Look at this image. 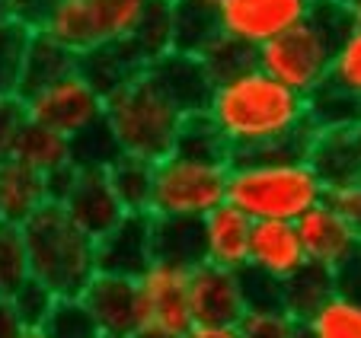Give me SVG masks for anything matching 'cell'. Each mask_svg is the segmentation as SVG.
Returning a JSON list of instances; mask_svg holds the SVG:
<instances>
[{"mask_svg": "<svg viewBox=\"0 0 361 338\" xmlns=\"http://www.w3.org/2000/svg\"><path fill=\"white\" fill-rule=\"evenodd\" d=\"M204 115L231 147V160L246 156H307L317 128L307 115V96L252 68L214 80Z\"/></svg>", "mask_w": 361, "mask_h": 338, "instance_id": "obj_1", "label": "cell"}, {"mask_svg": "<svg viewBox=\"0 0 361 338\" xmlns=\"http://www.w3.org/2000/svg\"><path fill=\"white\" fill-rule=\"evenodd\" d=\"M326 198V182L307 156H246L231 160L227 201L250 220H298Z\"/></svg>", "mask_w": 361, "mask_h": 338, "instance_id": "obj_2", "label": "cell"}, {"mask_svg": "<svg viewBox=\"0 0 361 338\" xmlns=\"http://www.w3.org/2000/svg\"><path fill=\"white\" fill-rule=\"evenodd\" d=\"M355 26L352 10L336 0H314L307 16L256 48V64L294 93L307 96L329 80L336 45Z\"/></svg>", "mask_w": 361, "mask_h": 338, "instance_id": "obj_3", "label": "cell"}, {"mask_svg": "<svg viewBox=\"0 0 361 338\" xmlns=\"http://www.w3.org/2000/svg\"><path fill=\"white\" fill-rule=\"evenodd\" d=\"M23 239L29 275L55 297H80L96 275V239L71 220L68 211L58 201H45L23 223Z\"/></svg>", "mask_w": 361, "mask_h": 338, "instance_id": "obj_4", "label": "cell"}, {"mask_svg": "<svg viewBox=\"0 0 361 338\" xmlns=\"http://www.w3.org/2000/svg\"><path fill=\"white\" fill-rule=\"evenodd\" d=\"M102 118L109 122L122 154L157 163L173 150L185 115L144 70L102 99Z\"/></svg>", "mask_w": 361, "mask_h": 338, "instance_id": "obj_5", "label": "cell"}, {"mask_svg": "<svg viewBox=\"0 0 361 338\" xmlns=\"http://www.w3.org/2000/svg\"><path fill=\"white\" fill-rule=\"evenodd\" d=\"M227 176H231V163L198 160L170 150L154 163L150 214L204 217L221 201H227Z\"/></svg>", "mask_w": 361, "mask_h": 338, "instance_id": "obj_6", "label": "cell"}, {"mask_svg": "<svg viewBox=\"0 0 361 338\" xmlns=\"http://www.w3.org/2000/svg\"><path fill=\"white\" fill-rule=\"evenodd\" d=\"M150 0H58L42 20V32L61 42L68 51L122 42L135 32Z\"/></svg>", "mask_w": 361, "mask_h": 338, "instance_id": "obj_7", "label": "cell"}, {"mask_svg": "<svg viewBox=\"0 0 361 338\" xmlns=\"http://www.w3.org/2000/svg\"><path fill=\"white\" fill-rule=\"evenodd\" d=\"M135 281L141 332L164 338H185V332L195 325L189 310V268L154 258Z\"/></svg>", "mask_w": 361, "mask_h": 338, "instance_id": "obj_8", "label": "cell"}, {"mask_svg": "<svg viewBox=\"0 0 361 338\" xmlns=\"http://www.w3.org/2000/svg\"><path fill=\"white\" fill-rule=\"evenodd\" d=\"M23 108H26L29 122L45 125V128L71 137L80 128L93 125L96 118H102V96L74 68L45 87L32 89L29 96H23Z\"/></svg>", "mask_w": 361, "mask_h": 338, "instance_id": "obj_9", "label": "cell"}, {"mask_svg": "<svg viewBox=\"0 0 361 338\" xmlns=\"http://www.w3.org/2000/svg\"><path fill=\"white\" fill-rule=\"evenodd\" d=\"M314 0H218L221 32L259 48L307 16Z\"/></svg>", "mask_w": 361, "mask_h": 338, "instance_id": "obj_10", "label": "cell"}, {"mask_svg": "<svg viewBox=\"0 0 361 338\" xmlns=\"http://www.w3.org/2000/svg\"><path fill=\"white\" fill-rule=\"evenodd\" d=\"M189 310L198 325H237L246 313L237 271L198 262L189 268Z\"/></svg>", "mask_w": 361, "mask_h": 338, "instance_id": "obj_11", "label": "cell"}, {"mask_svg": "<svg viewBox=\"0 0 361 338\" xmlns=\"http://www.w3.org/2000/svg\"><path fill=\"white\" fill-rule=\"evenodd\" d=\"M154 262L150 214H122L116 227L96 237V271L118 277H137Z\"/></svg>", "mask_w": 361, "mask_h": 338, "instance_id": "obj_12", "label": "cell"}, {"mask_svg": "<svg viewBox=\"0 0 361 338\" xmlns=\"http://www.w3.org/2000/svg\"><path fill=\"white\" fill-rule=\"evenodd\" d=\"M80 300L93 313L102 335L135 338L141 332V310H137V281L135 277L102 275L96 271L83 287Z\"/></svg>", "mask_w": 361, "mask_h": 338, "instance_id": "obj_13", "label": "cell"}, {"mask_svg": "<svg viewBox=\"0 0 361 338\" xmlns=\"http://www.w3.org/2000/svg\"><path fill=\"white\" fill-rule=\"evenodd\" d=\"M147 77L183 108V115H195L204 112L208 99L214 89V77L208 74L204 61L198 54H183V51H166L157 61H150Z\"/></svg>", "mask_w": 361, "mask_h": 338, "instance_id": "obj_14", "label": "cell"}, {"mask_svg": "<svg viewBox=\"0 0 361 338\" xmlns=\"http://www.w3.org/2000/svg\"><path fill=\"white\" fill-rule=\"evenodd\" d=\"M294 227H298V237H300V246H304L307 262L323 265V268L339 265L342 258L361 243V237L348 227V220L326 198H323L320 204H314L310 211H304V214L294 220Z\"/></svg>", "mask_w": 361, "mask_h": 338, "instance_id": "obj_15", "label": "cell"}, {"mask_svg": "<svg viewBox=\"0 0 361 338\" xmlns=\"http://www.w3.org/2000/svg\"><path fill=\"white\" fill-rule=\"evenodd\" d=\"M202 220V262L227 271H240L250 258L252 220L231 201H221Z\"/></svg>", "mask_w": 361, "mask_h": 338, "instance_id": "obj_16", "label": "cell"}, {"mask_svg": "<svg viewBox=\"0 0 361 338\" xmlns=\"http://www.w3.org/2000/svg\"><path fill=\"white\" fill-rule=\"evenodd\" d=\"M58 204L93 239L102 237L109 227H116L118 217L125 214L109 179H106V173H87V169H77L74 182H71V189L64 192V198Z\"/></svg>", "mask_w": 361, "mask_h": 338, "instance_id": "obj_17", "label": "cell"}, {"mask_svg": "<svg viewBox=\"0 0 361 338\" xmlns=\"http://www.w3.org/2000/svg\"><path fill=\"white\" fill-rule=\"evenodd\" d=\"M304 262H307V256H304V246H300L294 220H252L250 258H246V265L285 281Z\"/></svg>", "mask_w": 361, "mask_h": 338, "instance_id": "obj_18", "label": "cell"}, {"mask_svg": "<svg viewBox=\"0 0 361 338\" xmlns=\"http://www.w3.org/2000/svg\"><path fill=\"white\" fill-rule=\"evenodd\" d=\"M144 58L135 51L128 39L122 42H109V45L90 48V51L77 54V70L93 83V89L106 99L116 89H122L125 83H131L137 74H144Z\"/></svg>", "mask_w": 361, "mask_h": 338, "instance_id": "obj_19", "label": "cell"}, {"mask_svg": "<svg viewBox=\"0 0 361 338\" xmlns=\"http://www.w3.org/2000/svg\"><path fill=\"white\" fill-rule=\"evenodd\" d=\"M221 16L218 0H170V51L198 54L214 39H221Z\"/></svg>", "mask_w": 361, "mask_h": 338, "instance_id": "obj_20", "label": "cell"}, {"mask_svg": "<svg viewBox=\"0 0 361 338\" xmlns=\"http://www.w3.org/2000/svg\"><path fill=\"white\" fill-rule=\"evenodd\" d=\"M48 201L45 176L16 160L0 163V220L23 227Z\"/></svg>", "mask_w": 361, "mask_h": 338, "instance_id": "obj_21", "label": "cell"}, {"mask_svg": "<svg viewBox=\"0 0 361 338\" xmlns=\"http://www.w3.org/2000/svg\"><path fill=\"white\" fill-rule=\"evenodd\" d=\"M307 160L317 169V176L326 182V189L342 182H352L361 176V154L355 147L352 128L348 131H317L314 144L307 150Z\"/></svg>", "mask_w": 361, "mask_h": 338, "instance_id": "obj_22", "label": "cell"}, {"mask_svg": "<svg viewBox=\"0 0 361 338\" xmlns=\"http://www.w3.org/2000/svg\"><path fill=\"white\" fill-rule=\"evenodd\" d=\"M150 237H154V258L160 262H176L185 268L202 262V220L198 217L150 214Z\"/></svg>", "mask_w": 361, "mask_h": 338, "instance_id": "obj_23", "label": "cell"}, {"mask_svg": "<svg viewBox=\"0 0 361 338\" xmlns=\"http://www.w3.org/2000/svg\"><path fill=\"white\" fill-rule=\"evenodd\" d=\"M77 68V54L68 51L61 42H55L51 35H45L42 29H32V39H29L26 58H23V74H20V87L16 96H29L32 89L51 83L55 77L68 74Z\"/></svg>", "mask_w": 361, "mask_h": 338, "instance_id": "obj_24", "label": "cell"}, {"mask_svg": "<svg viewBox=\"0 0 361 338\" xmlns=\"http://www.w3.org/2000/svg\"><path fill=\"white\" fill-rule=\"evenodd\" d=\"M10 160L35 169L39 176H48V173H55V169H61V166H71L68 137L26 118L23 128H20V134H16L13 156H10Z\"/></svg>", "mask_w": 361, "mask_h": 338, "instance_id": "obj_25", "label": "cell"}, {"mask_svg": "<svg viewBox=\"0 0 361 338\" xmlns=\"http://www.w3.org/2000/svg\"><path fill=\"white\" fill-rule=\"evenodd\" d=\"M106 179L125 214H150V195H154V163L150 160L122 154L106 169Z\"/></svg>", "mask_w": 361, "mask_h": 338, "instance_id": "obj_26", "label": "cell"}, {"mask_svg": "<svg viewBox=\"0 0 361 338\" xmlns=\"http://www.w3.org/2000/svg\"><path fill=\"white\" fill-rule=\"evenodd\" d=\"M307 115L317 131H348L361 125V99L326 80L307 93Z\"/></svg>", "mask_w": 361, "mask_h": 338, "instance_id": "obj_27", "label": "cell"}, {"mask_svg": "<svg viewBox=\"0 0 361 338\" xmlns=\"http://www.w3.org/2000/svg\"><path fill=\"white\" fill-rule=\"evenodd\" d=\"M329 294H333V275H329V268L314 265V262H304L291 277L281 281V303H285V313H291L298 323H304Z\"/></svg>", "mask_w": 361, "mask_h": 338, "instance_id": "obj_28", "label": "cell"}, {"mask_svg": "<svg viewBox=\"0 0 361 338\" xmlns=\"http://www.w3.org/2000/svg\"><path fill=\"white\" fill-rule=\"evenodd\" d=\"M68 147H71V166L87 169V173H106V169L122 156V147H118V141L106 118H96L93 125L80 128L77 134H71Z\"/></svg>", "mask_w": 361, "mask_h": 338, "instance_id": "obj_29", "label": "cell"}, {"mask_svg": "<svg viewBox=\"0 0 361 338\" xmlns=\"http://www.w3.org/2000/svg\"><path fill=\"white\" fill-rule=\"evenodd\" d=\"M300 325L310 338H361V300L329 294Z\"/></svg>", "mask_w": 361, "mask_h": 338, "instance_id": "obj_30", "label": "cell"}, {"mask_svg": "<svg viewBox=\"0 0 361 338\" xmlns=\"http://www.w3.org/2000/svg\"><path fill=\"white\" fill-rule=\"evenodd\" d=\"M173 150L185 154V156H198V160L231 163V147H227V141L221 137V131L214 128V122L204 115V112H195V115L183 118V128H179Z\"/></svg>", "mask_w": 361, "mask_h": 338, "instance_id": "obj_31", "label": "cell"}, {"mask_svg": "<svg viewBox=\"0 0 361 338\" xmlns=\"http://www.w3.org/2000/svg\"><path fill=\"white\" fill-rule=\"evenodd\" d=\"M128 42L135 45V51L144 58V64L157 61L160 54H166L173 48L170 39V0H150L144 10L141 23L135 26V32L128 35Z\"/></svg>", "mask_w": 361, "mask_h": 338, "instance_id": "obj_32", "label": "cell"}, {"mask_svg": "<svg viewBox=\"0 0 361 338\" xmlns=\"http://www.w3.org/2000/svg\"><path fill=\"white\" fill-rule=\"evenodd\" d=\"M39 329L45 338H102L93 313L80 297H58Z\"/></svg>", "mask_w": 361, "mask_h": 338, "instance_id": "obj_33", "label": "cell"}, {"mask_svg": "<svg viewBox=\"0 0 361 338\" xmlns=\"http://www.w3.org/2000/svg\"><path fill=\"white\" fill-rule=\"evenodd\" d=\"M32 29L20 20L0 23V96H16Z\"/></svg>", "mask_w": 361, "mask_h": 338, "instance_id": "obj_34", "label": "cell"}, {"mask_svg": "<svg viewBox=\"0 0 361 338\" xmlns=\"http://www.w3.org/2000/svg\"><path fill=\"white\" fill-rule=\"evenodd\" d=\"M29 277V252L23 239V227L0 220V294L10 297Z\"/></svg>", "mask_w": 361, "mask_h": 338, "instance_id": "obj_35", "label": "cell"}, {"mask_svg": "<svg viewBox=\"0 0 361 338\" xmlns=\"http://www.w3.org/2000/svg\"><path fill=\"white\" fill-rule=\"evenodd\" d=\"M329 83H336L345 93L361 99V26L358 23L336 45L333 64H329Z\"/></svg>", "mask_w": 361, "mask_h": 338, "instance_id": "obj_36", "label": "cell"}, {"mask_svg": "<svg viewBox=\"0 0 361 338\" xmlns=\"http://www.w3.org/2000/svg\"><path fill=\"white\" fill-rule=\"evenodd\" d=\"M202 61L214 80H224V77L240 74V70L256 64V48L243 45V42L231 39V35H221V39H214L212 45L204 48Z\"/></svg>", "mask_w": 361, "mask_h": 338, "instance_id": "obj_37", "label": "cell"}, {"mask_svg": "<svg viewBox=\"0 0 361 338\" xmlns=\"http://www.w3.org/2000/svg\"><path fill=\"white\" fill-rule=\"evenodd\" d=\"M55 300H58L55 294L48 291L39 277H32V275L10 294V303H13L16 316H20V323L26 325V329H39V325L45 323L48 310L55 306Z\"/></svg>", "mask_w": 361, "mask_h": 338, "instance_id": "obj_38", "label": "cell"}, {"mask_svg": "<svg viewBox=\"0 0 361 338\" xmlns=\"http://www.w3.org/2000/svg\"><path fill=\"white\" fill-rule=\"evenodd\" d=\"M237 277H240V291H243L246 310H285L279 277L252 268V265H243V268L237 271Z\"/></svg>", "mask_w": 361, "mask_h": 338, "instance_id": "obj_39", "label": "cell"}, {"mask_svg": "<svg viewBox=\"0 0 361 338\" xmlns=\"http://www.w3.org/2000/svg\"><path fill=\"white\" fill-rule=\"evenodd\" d=\"M237 329L240 338H294L300 323L285 310H246Z\"/></svg>", "mask_w": 361, "mask_h": 338, "instance_id": "obj_40", "label": "cell"}, {"mask_svg": "<svg viewBox=\"0 0 361 338\" xmlns=\"http://www.w3.org/2000/svg\"><path fill=\"white\" fill-rule=\"evenodd\" d=\"M26 122V108L20 96H0V163L13 156V144Z\"/></svg>", "mask_w": 361, "mask_h": 338, "instance_id": "obj_41", "label": "cell"}, {"mask_svg": "<svg viewBox=\"0 0 361 338\" xmlns=\"http://www.w3.org/2000/svg\"><path fill=\"white\" fill-rule=\"evenodd\" d=\"M326 201L345 217L348 227L361 237V176L352 179V182H342V185L326 189Z\"/></svg>", "mask_w": 361, "mask_h": 338, "instance_id": "obj_42", "label": "cell"}, {"mask_svg": "<svg viewBox=\"0 0 361 338\" xmlns=\"http://www.w3.org/2000/svg\"><path fill=\"white\" fill-rule=\"evenodd\" d=\"M329 275H333V294L361 300V243L355 246L339 265H333Z\"/></svg>", "mask_w": 361, "mask_h": 338, "instance_id": "obj_43", "label": "cell"}, {"mask_svg": "<svg viewBox=\"0 0 361 338\" xmlns=\"http://www.w3.org/2000/svg\"><path fill=\"white\" fill-rule=\"evenodd\" d=\"M16 4V20L26 23L29 29H39L42 20L48 16V10L55 7L58 0H13Z\"/></svg>", "mask_w": 361, "mask_h": 338, "instance_id": "obj_44", "label": "cell"}, {"mask_svg": "<svg viewBox=\"0 0 361 338\" xmlns=\"http://www.w3.org/2000/svg\"><path fill=\"white\" fill-rule=\"evenodd\" d=\"M20 329H23V323H20V316H16L10 297L0 294V338H13Z\"/></svg>", "mask_w": 361, "mask_h": 338, "instance_id": "obj_45", "label": "cell"}, {"mask_svg": "<svg viewBox=\"0 0 361 338\" xmlns=\"http://www.w3.org/2000/svg\"><path fill=\"white\" fill-rule=\"evenodd\" d=\"M185 338H240L237 325H192Z\"/></svg>", "mask_w": 361, "mask_h": 338, "instance_id": "obj_46", "label": "cell"}, {"mask_svg": "<svg viewBox=\"0 0 361 338\" xmlns=\"http://www.w3.org/2000/svg\"><path fill=\"white\" fill-rule=\"evenodd\" d=\"M16 20V4L13 0H0V23Z\"/></svg>", "mask_w": 361, "mask_h": 338, "instance_id": "obj_47", "label": "cell"}, {"mask_svg": "<svg viewBox=\"0 0 361 338\" xmlns=\"http://www.w3.org/2000/svg\"><path fill=\"white\" fill-rule=\"evenodd\" d=\"M13 338H45V335H42V329H26V325H23Z\"/></svg>", "mask_w": 361, "mask_h": 338, "instance_id": "obj_48", "label": "cell"}, {"mask_svg": "<svg viewBox=\"0 0 361 338\" xmlns=\"http://www.w3.org/2000/svg\"><path fill=\"white\" fill-rule=\"evenodd\" d=\"M352 137H355V147H358V154H361V125L352 128Z\"/></svg>", "mask_w": 361, "mask_h": 338, "instance_id": "obj_49", "label": "cell"}, {"mask_svg": "<svg viewBox=\"0 0 361 338\" xmlns=\"http://www.w3.org/2000/svg\"><path fill=\"white\" fill-rule=\"evenodd\" d=\"M352 20L361 26V0H358V4H355V7H352Z\"/></svg>", "mask_w": 361, "mask_h": 338, "instance_id": "obj_50", "label": "cell"}, {"mask_svg": "<svg viewBox=\"0 0 361 338\" xmlns=\"http://www.w3.org/2000/svg\"><path fill=\"white\" fill-rule=\"evenodd\" d=\"M336 4H342V7H348V10H352L355 4H358V0H336Z\"/></svg>", "mask_w": 361, "mask_h": 338, "instance_id": "obj_51", "label": "cell"}, {"mask_svg": "<svg viewBox=\"0 0 361 338\" xmlns=\"http://www.w3.org/2000/svg\"><path fill=\"white\" fill-rule=\"evenodd\" d=\"M135 338H164V335H150V332H137Z\"/></svg>", "mask_w": 361, "mask_h": 338, "instance_id": "obj_52", "label": "cell"}, {"mask_svg": "<svg viewBox=\"0 0 361 338\" xmlns=\"http://www.w3.org/2000/svg\"><path fill=\"white\" fill-rule=\"evenodd\" d=\"M294 338H310V335H307V329H304V325H300V329H298V335H294Z\"/></svg>", "mask_w": 361, "mask_h": 338, "instance_id": "obj_53", "label": "cell"}, {"mask_svg": "<svg viewBox=\"0 0 361 338\" xmlns=\"http://www.w3.org/2000/svg\"><path fill=\"white\" fill-rule=\"evenodd\" d=\"M102 338H118V335H102Z\"/></svg>", "mask_w": 361, "mask_h": 338, "instance_id": "obj_54", "label": "cell"}]
</instances>
